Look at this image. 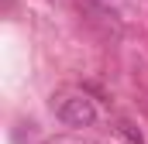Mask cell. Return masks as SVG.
<instances>
[{"mask_svg": "<svg viewBox=\"0 0 148 144\" xmlns=\"http://www.w3.org/2000/svg\"><path fill=\"white\" fill-rule=\"evenodd\" d=\"M55 117L66 124V127H90L97 120V107L86 93H73V96H62L59 107H55Z\"/></svg>", "mask_w": 148, "mask_h": 144, "instance_id": "cell-1", "label": "cell"}, {"mask_svg": "<svg viewBox=\"0 0 148 144\" xmlns=\"http://www.w3.org/2000/svg\"><path fill=\"white\" fill-rule=\"evenodd\" d=\"M117 130H121V137H124L127 144H145V134H141L131 120H121V124H117Z\"/></svg>", "mask_w": 148, "mask_h": 144, "instance_id": "cell-2", "label": "cell"}]
</instances>
